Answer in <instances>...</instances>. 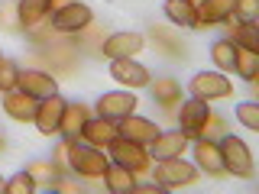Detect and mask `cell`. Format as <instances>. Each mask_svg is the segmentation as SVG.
<instances>
[{"label":"cell","instance_id":"obj_29","mask_svg":"<svg viewBox=\"0 0 259 194\" xmlns=\"http://www.w3.org/2000/svg\"><path fill=\"white\" fill-rule=\"evenodd\" d=\"M237 120L246 129H259V107H256V104H240V107H237Z\"/></svg>","mask_w":259,"mask_h":194},{"label":"cell","instance_id":"obj_8","mask_svg":"<svg viewBox=\"0 0 259 194\" xmlns=\"http://www.w3.org/2000/svg\"><path fill=\"white\" fill-rule=\"evenodd\" d=\"M62 113H65V101H62L59 94L42 97V104H39V110H36V126H39V133H42V136L59 133Z\"/></svg>","mask_w":259,"mask_h":194},{"label":"cell","instance_id":"obj_19","mask_svg":"<svg viewBox=\"0 0 259 194\" xmlns=\"http://www.w3.org/2000/svg\"><path fill=\"white\" fill-rule=\"evenodd\" d=\"M194 156H198V165L204 168V172H210V175L224 172L221 149H217V142H210V136H198V146H194Z\"/></svg>","mask_w":259,"mask_h":194},{"label":"cell","instance_id":"obj_24","mask_svg":"<svg viewBox=\"0 0 259 194\" xmlns=\"http://www.w3.org/2000/svg\"><path fill=\"white\" fill-rule=\"evenodd\" d=\"M20 23L23 26H36L39 20L49 13V0H20Z\"/></svg>","mask_w":259,"mask_h":194},{"label":"cell","instance_id":"obj_34","mask_svg":"<svg viewBox=\"0 0 259 194\" xmlns=\"http://www.w3.org/2000/svg\"><path fill=\"white\" fill-rule=\"evenodd\" d=\"M0 191H4V178H0Z\"/></svg>","mask_w":259,"mask_h":194},{"label":"cell","instance_id":"obj_25","mask_svg":"<svg viewBox=\"0 0 259 194\" xmlns=\"http://www.w3.org/2000/svg\"><path fill=\"white\" fill-rule=\"evenodd\" d=\"M214 62L217 68L224 71H233V59H237V45H233V39H221V42H214Z\"/></svg>","mask_w":259,"mask_h":194},{"label":"cell","instance_id":"obj_32","mask_svg":"<svg viewBox=\"0 0 259 194\" xmlns=\"http://www.w3.org/2000/svg\"><path fill=\"white\" fill-rule=\"evenodd\" d=\"M133 191L136 194H162L165 188H162V184H133Z\"/></svg>","mask_w":259,"mask_h":194},{"label":"cell","instance_id":"obj_2","mask_svg":"<svg viewBox=\"0 0 259 194\" xmlns=\"http://www.w3.org/2000/svg\"><path fill=\"white\" fill-rule=\"evenodd\" d=\"M217 149H221V162H224L227 172H233L237 178L253 175V156H249V149H246L243 139H237V136H224Z\"/></svg>","mask_w":259,"mask_h":194},{"label":"cell","instance_id":"obj_3","mask_svg":"<svg viewBox=\"0 0 259 194\" xmlns=\"http://www.w3.org/2000/svg\"><path fill=\"white\" fill-rule=\"evenodd\" d=\"M107 156L117 162V165L130 168V172H143V168H149V152H146L140 142L126 139V136H117V139L107 146Z\"/></svg>","mask_w":259,"mask_h":194},{"label":"cell","instance_id":"obj_12","mask_svg":"<svg viewBox=\"0 0 259 194\" xmlns=\"http://www.w3.org/2000/svg\"><path fill=\"white\" fill-rule=\"evenodd\" d=\"M88 23H91V10L84 4H68L65 10L52 13V26L59 32H81Z\"/></svg>","mask_w":259,"mask_h":194},{"label":"cell","instance_id":"obj_28","mask_svg":"<svg viewBox=\"0 0 259 194\" xmlns=\"http://www.w3.org/2000/svg\"><path fill=\"white\" fill-rule=\"evenodd\" d=\"M16 78H20V68L10 59H0V91H13Z\"/></svg>","mask_w":259,"mask_h":194},{"label":"cell","instance_id":"obj_20","mask_svg":"<svg viewBox=\"0 0 259 194\" xmlns=\"http://www.w3.org/2000/svg\"><path fill=\"white\" fill-rule=\"evenodd\" d=\"M165 16L175 23V26L198 29V10H194L191 0H165Z\"/></svg>","mask_w":259,"mask_h":194},{"label":"cell","instance_id":"obj_5","mask_svg":"<svg viewBox=\"0 0 259 194\" xmlns=\"http://www.w3.org/2000/svg\"><path fill=\"white\" fill-rule=\"evenodd\" d=\"M207 117H210L207 101H198V97L185 101V104H182V113H178V120H182V133H185V139H198V136L204 133V126H207Z\"/></svg>","mask_w":259,"mask_h":194},{"label":"cell","instance_id":"obj_4","mask_svg":"<svg viewBox=\"0 0 259 194\" xmlns=\"http://www.w3.org/2000/svg\"><path fill=\"white\" fill-rule=\"evenodd\" d=\"M194 178H198V168L188 165V162H182L178 156L172 159H159L156 165V181L162 184V188H182V184H191Z\"/></svg>","mask_w":259,"mask_h":194},{"label":"cell","instance_id":"obj_1","mask_svg":"<svg viewBox=\"0 0 259 194\" xmlns=\"http://www.w3.org/2000/svg\"><path fill=\"white\" fill-rule=\"evenodd\" d=\"M68 165L75 168L78 175H88V178H97V175H104L107 172V156L104 152H97L94 146H81L78 139H71L68 142Z\"/></svg>","mask_w":259,"mask_h":194},{"label":"cell","instance_id":"obj_21","mask_svg":"<svg viewBox=\"0 0 259 194\" xmlns=\"http://www.w3.org/2000/svg\"><path fill=\"white\" fill-rule=\"evenodd\" d=\"M104 178H107V188L113 191V194H130L133 191V172H130V168H123V165H117V162H113V165H107V172H104Z\"/></svg>","mask_w":259,"mask_h":194},{"label":"cell","instance_id":"obj_10","mask_svg":"<svg viewBox=\"0 0 259 194\" xmlns=\"http://www.w3.org/2000/svg\"><path fill=\"white\" fill-rule=\"evenodd\" d=\"M117 136H120L117 120H107V117H97V120L88 117L84 129H81V139H84L88 146H110Z\"/></svg>","mask_w":259,"mask_h":194},{"label":"cell","instance_id":"obj_33","mask_svg":"<svg viewBox=\"0 0 259 194\" xmlns=\"http://www.w3.org/2000/svg\"><path fill=\"white\" fill-rule=\"evenodd\" d=\"M68 4H75V0H49V10H52V13H59V10H65Z\"/></svg>","mask_w":259,"mask_h":194},{"label":"cell","instance_id":"obj_26","mask_svg":"<svg viewBox=\"0 0 259 194\" xmlns=\"http://www.w3.org/2000/svg\"><path fill=\"white\" fill-rule=\"evenodd\" d=\"M4 191L7 194H32L36 191V178L29 172H20V175H13L10 181H4Z\"/></svg>","mask_w":259,"mask_h":194},{"label":"cell","instance_id":"obj_14","mask_svg":"<svg viewBox=\"0 0 259 194\" xmlns=\"http://www.w3.org/2000/svg\"><path fill=\"white\" fill-rule=\"evenodd\" d=\"M16 87H20V91H26L29 97H36V101L59 94V91H55V78H49L46 71H20Z\"/></svg>","mask_w":259,"mask_h":194},{"label":"cell","instance_id":"obj_23","mask_svg":"<svg viewBox=\"0 0 259 194\" xmlns=\"http://www.w3.org/2000/svg\"><path fill=\"white\" fill-rule=\"evenodd\" d=\"M233 68L240 71V78H246V81H256V71H259V52L237 45V59H233Z\"/></svg>","mask_w":259,"mask_h":194},{"label":"cell","instance_id":"obj_11","mask_svg":"<svg viewBox=\"0 0 259 194\" xmlns=\"http://www.w3.org/2000/svg\"><path fill=\"white\" fill-rule=\"evenodd\" d=\"M110 78L120 81V84H130V87H146L149 84V71L133 59H113L110 62Z\"/></svg>","mask_w":259,"mask_h":194},{"label":"cell","instance_id":"obj_9","mask_svg":"<svg viewBox=\"0 0 259 194\" xmlns=\"http://www.w3.org/2000/svg\"><path fill=\"white\" fill-rule=\"evenodd\" d=\"M133 110H136V97L126 94V91H110V94H104L101 101H97V113L107 117V120H123Z\"/></svg>","mask_w":259,"mask_h":194},{"label":"cell","instance_id":"obj_31","mask_svg":"<svg viewBox=\"0 0 259 194\" xmlns=\"http://www.w3.org/2000/svg\"><path fill=\"white\" fill-rule=\"evenodd\" d=\"M26 172H29L32 178H36V175H39V178H49V181H52V188L59 184V175H55V168H52V165H42V162H36V165H29Z\"/></svg>","mask_w":259,"mask_h":194},{"label":"cell","instance_id":"obj_18","mask_svg":"<svg viewBox=\"0 0 259 194\" xmlns=\"http://www.w3.org/2000/svg\"><path fill=\"white\" fill-rule=\"evenodd\" d=\"M185 133H159L156 139L149 142V156H156V159H172V156H182V149H185Z\"/></svg>","mask_w":259,"mask_h":194},{"label":"cell","instance_id":"obj_17","mask_svg":"<svg viewBox=\"0 0 259 194\" xmlns=\"http://www.w3.org/2000/svg\"><path fill=\"white\" fill-rule=\"evenodd\" d=\"M88 123V107L84 104H65V113H62V123H59V133H65V139H81V129Z\"/></svg>","mask_w":259,"mask_h":194},{"label":"cell","instance_id":"obj_22","mask_svg":"<svg viewBox=\"0 0 259 194\" xmlns=\"http://www.w3.org/2000/svg\"><path fill=\"white\" fill-rule=\"evenodd\" d=\"M152 97H156V104H162V107H175L182 101V87H178L175 78H159L152 84Z\"/></svg>","mask_w":259,"mask_h":194},{"label":"cell","instance_id":"obj_7","mask_svg":"<svg viewBox=\"0 0 259 194\" xmlns=\"http://www.w3.org/2000/svg\"><path fill=\"white\" fill-rule=\"evenodd\" d=\"M104 59H133L136 52H143V36L140 32H117V36H110L107 42L101 45Z\"/></svg>","mask_w":259,"mask_h":194},{"label":"cell","instance_id":"obj_27","mask_svg":"<svg viewBox=\"0 0 259 194\" xmlns=\"http://www.w3.org/2000/svg\"><path fill=\"white\" fill-rule=\"evenodd\" d=\"M233 45H243V48H259V39H256V26L253 23H240L237 29H233Z\"/></svg>","mask_w":259,"mask_h":194},{"label":"cell","instance_id":"obj_13","mask_svg":"<svg viewBox=\"0 0 259 194\" xmlns=\"http://www.w3.org/2000/svg\"><path fill=\"white\" fill-rule=\"evenodd\" d=\"M117 126H120V136H126V139H133V142H140V146H149L159 136V126L152 123V120L133 117V113L123 117V120H117Z\"/></svg>","mask_w":259,"mask_h":194},{"label":"cell","instance_id":"obj_30","mask_svg":"<svg viewBox=\"0 0 259 194\" xmlns=\"http://www.w3.org/2000/svg\"><path fill=\"white\" fill-rule=\"evenodd\" d=\"M256 7H259V0H237L233 16H240V23H253L256 20Z\"/></svg>","mask_w":259,"mask_h":194},{"label":"cell","instance_id":"obj_16","mask_svg":"<svg viewBox=\"0 0 259 194\" xmlns=\"http://www.w3.org/2000/svg\"><path fill=\"white\" fill-rule=\"evenodd\" d=\"M4 110L10 113L13 120H36V110H39V104H36V97H29L26 91H7V101H4Z\"/></svg>","mask_w":259,"mask_h":194},{"label":"cell","instance_id":"obj_35","mask_svg":"<svg viewBox=\"0 0 259 194\" xmlns=\"http://www.w3.org/2000/svg\"><path fill=\"white\" fill-rule=\"evenodd\" d=\"M0 59H4V55H0Z\"/></svg>","mask_w":259,"mask_h":194},{"label":"cell","instance_id":"obj_15","mask_svg":"<svg viewBox=\"0 0 259 194\" xmlns=\"http://www.w3.org/2000/svg\"><path fill=\"white\" fill-rule=\"evenodd\" d=\"M194 10H198V29H201L210 26V23L230 20L233 10H237V0H201V7H194Z\"/></svg>","mask_w":259,"mask_h":194},{"label":"cell","instance_id":"obj_6","mask_svg":"<svg viewBox=\"0 0 259 194\" xmlns=\"http://www.w3.org/2000/svg\"><path fill=\"white\" fill-rule=\"evenodd\" d=\"M233 91V84L217 71H201V75L191 78V97L198 101H214V97H227Z\"/></svg>","mask_w":259,"mask_h":194}]
</instances>
